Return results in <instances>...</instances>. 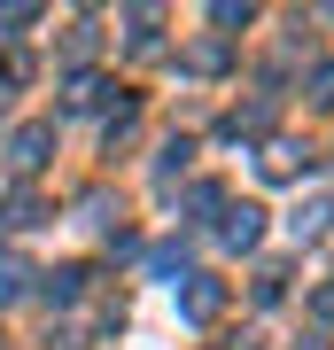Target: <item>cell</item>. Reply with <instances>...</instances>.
<instances>
[{
	"instance_id": "5",
	"label": "cell",
	"mask_w": 334,
	"mask_h": 350,
	"mask_svg": "<svg viewBox=\"0 0 334 350\" xmlns=\"http://www.w3.org/2000/svg\"><path fill=\"white\" fill-rule=\"evenodd\" d=\"M319 312H326V319H334V288H319Z\"/></svg>"
},
{
	"instance_id": "1",
	"label": "cell",
	"mask_w": 334,
	"mask_h": 350,
	"mask_svg": "<svg viewBox=\"0 0 334 350\" xmlns=\"http://www.w3.org/2000/svg\"><path fill=\"white\" fill-rule=\"evenodd\" d=\"M47 140H55L47 125H24V133H16V156H8V163H16V172H31V163L47 156Z\"/></svg>"
},
{
	"instance_id": "3",
	"label": "cell",
	"mask_w": 334,
	"mask_h": 350,
	"mask_svg": "<svg viewBox=\"0 0 334 350\" xmlns=\"http://www.w3.org/2000/svg\"><path fill=\"white\" fill-rule=\"evenodd\" d=\"M225 241H257V211H234V218H225Z\"/></svg>"
},
{
	"instance_id": "4",
	"label": "cell",
	"mask_w": 334,
	"mask_h": 350,
	"mask_svg": "<svg viewBox=\"0 0 334 350\" xmlns=\"http://www.w3.org/2000/svg\"><path fill=\"white\" fill-rule=\"evenodd\" d=\"M319 101H334V63H326V70H319Z\"/></svg>"
},
{
	"instance_id": "2",
	"label": "cell",
	"mask_w": 334,
	"mask_h": 350,
	"mask_svg": "<svg viewBox=\"0 0 334 350\" xmlns=\"http://www.w3.org/2000/svg\"><path fill=\"white\" fill-rule=\"evenodd\" d=\"M186 312L210 319V312H218V280H195V288H186Z\"/></svg>"
}]
</instances>
